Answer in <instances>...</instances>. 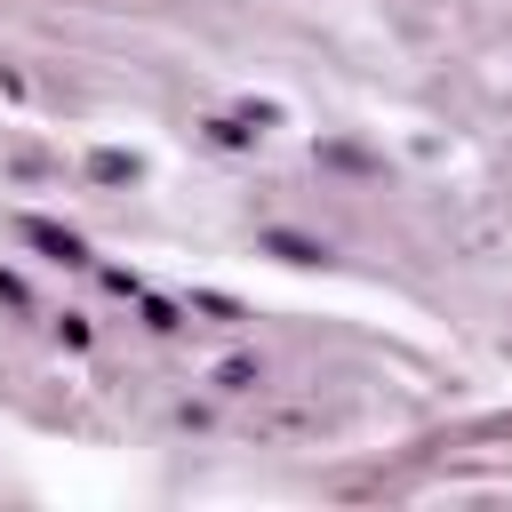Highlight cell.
Masks as SVG:
<instances>
[{
	"instance_id": "cell-3",
	"label": "cell",
	"mask_w": 512,
	"mask_h": 512,
	"mask_svg": "<svg viewBox=\"0 0 512 512\" xmlns=\"http://www.w3.org/2000/svg\"><path fill=\"white\" fill-rule=\"evenodd\" d=\"M88 168H96V176H104V184H120V176H136V160H128V152H96V160H88Z\"/></svg>"
},
{
	"instance_id": "cell-2",
	"label": "cell",
	"mask_w": 512,
	"mask_h": 512,
	"mask_svg": "<svg viewBox=\"0 0 512 512\" xmlns=\"http://www.w3.org/2000/svg\"><path fill=\"white\" fill-rule=\"evenodd\" d=\"M256 376H264V368H256V360H224V368H216V384H224V392H248V384H256Z\"/></svg>"
},
{
	"instance_id": "cell-1",
	"label": "cell",
	"mask_w": 512,
	"mask_h": 512,
	"mask_svg": "<svg viewBox=\"0 0 512 512\" xmlns=\"http://www.w3.org/2000/svg\"><path fill=\"white\" fill-rule=\"evenodd\" d=\"M24 240H32V248H48L56 264H88V240H80V232H56L48 216H24Z\"/></svg>"
}]
</instances>
